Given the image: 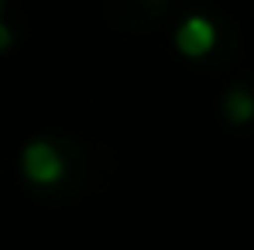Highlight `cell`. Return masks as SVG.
<instances>
[{
  "mask_svg": "<svg viewBox=\"0 0 254 250\" xmlns=\"http://www.w3.org/2000/svg\"><path fill=\"white\" fill-rule=\"evenodd\" d=\"M14 42V35H10V28H7V21H3V14H0V51H7Z\"/></svg>",
  "mask_w": 254,
  "mask_h": 250,
  "instance_id": "4",
  "label": "cell"
},
{
  "mask_svg": "<svg viewBox=\"0 0 254 250\" xmlns=\"http://www.w3.org/2000/svg\"><path fill=\"white\" fill-rule=\"evenodd\" d=\"M216 42V28H213L206 17H186L175 31V48L186 55V58H199L206 55Z\"/></svg>",
  "mask_w": 254,
  "mask_h": 250,
  "instance_id": "2",
  "label": "cell"
},
{
  "mask_svg": "<svg viewBox=\"0 0 254 250\" xmlns=\"http://www.w3.org/2000/svg\"><path fill=\"white\" fill-rule=\"evenodd\" d=\"M223 113H227V120L230 124H248L254 117V96L248 89H230L227 93V100H223Z\"/></svg>",
  "mask_w": 254,
  "mask_h": 250,
  "instance_id": "3",
  "label": "cell"
},
{
  "mask_svg": "<svg viewBox=\"0 0 254 250\" xmlns=\"http://www.w3.org/2000/svg\"><path fill=\"white\" fill-rule=\"evenodd\" d=\"M21 171L35 185H52V182H59L65 175V161L48 141H31L21 151Z\"/></svg>",
  "mask_w": 254,
  "mask_h": 250,
  "instance_id": "1",
  "label": "cell"
},
{
  "mask_svg": "<svg viewBox=\"0 0 254 250\" xmlns=\"http://www.w3.org/2000/svg\"><path fill=\"white\" fill-rule=\"evenodd\" d=\"M0 14H3V0H0Z\"/></svg>",
  "mask_w": 254,
  "mask_h": 250,
  "instance_id": "5",
  "label": "cell"
}]
</instances>
